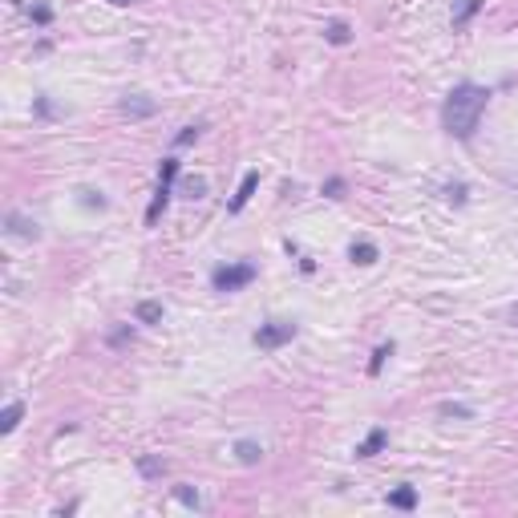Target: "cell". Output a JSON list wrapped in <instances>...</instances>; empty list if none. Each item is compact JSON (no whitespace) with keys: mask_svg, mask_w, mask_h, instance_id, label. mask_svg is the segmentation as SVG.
Segmentation results:
<instances>
[{"mask_svg":"<svg viewBox=\"0 0 518 518\" xmlns=\"http://www.w3.org/2000/svg\"><path fill=\"white\" fill-rule=\"evenodd\" d=\"M4 223H8L4 231H8L12 239H24V243L41 239V223H37V219H28V215H21V211H12L8 219H4Z\"/></svg>","mask_w":518,"mask_h":518,"instance_id":"cell-4","label":"cell"},{"mask_svg":"<svg viewBox=\"0 0 518 518\" xmlns=\"http://www.w3.org/2000/svg\"><path fill=\"white\" fill-rule=\"evenodd\" d=\"M126 340H134V332H130V328H122V332L110 336V344H126Z\"/></svg>","mask_w":518,"mask_h":518,"instance_id":"cell-28","label":"cell"},{"mask_svg":"<svg viewBox=\"0 0 518 518\" xmlns=\"http://www.w3.org/2000/svg\"><path fill=\"white\" fill-rule=\"evenodd\" d=\"M166 203H170V187H166V183H158L154 199H150V207H146V223H158V215L166 211Z\"/></svg>","mask_w":518,"mask_h":518,"instance_id":"cell-14","label":"cell"},{"mask_svg":"<svg viewBox=\"0 0 518 518\" xmlns=\"http://www.w3.org/2000/svg\"><path fill=\"white\" fill-rule=\"evenodd\" d=\"M187 194L190 199H203L207 194V178H187Z\"/></svg>","mask_w":518,"mask_h":518,"instance_id":"cell-26","label":"cell"},{"mask_svg":"<svg viewBox=\"0 0 518 518\" xmlns=\"http://www.w3.org/2000/svg\"><path fill=\"white\" fill-rule=\"evenodd\" d=\"M466 194H470V187H466V183H449V187H446V199H449V203H458V207L466 203Z\"/></svg>","mask_w":518,"mask_h":518,"instance_id":"cell-23","label":"cell"},{"mask_svg":"<svg viewBox=\"0 0 518 518\" xmlns=\"http://www.w3.org/2000/svg\"><path fill=\"white\" fill-rule=\"evenodd\" d=\"M385 442H389V433H385L381 425H377V429H369V437L356 446V458H377L381 449H385Z\"/></svg>","mask_w":518,"mask_h":518,"instance_id":"cell-9","label":"cell"},{"mask_svg":"<svg viewBox=\"0 0 518 518\" xmlns=\"http://www.w3.org/2000/svg\"><path fill=\"white\" fill-rule=\"evenodd\" d=\"M437 413H442V417H474L470 405H458V401H442V405H437Z\"/></svg>","mask_w":518,"mask_h":518,"instance_id":"cell-21","label":"cell"},{"mask_svg":"<svg viewBox=\"0 0 518 518\" xmlns=\"http://www.w3.org/2000/svg\"><path fill=\"white\" fill-rule=\"evenodd\" d=\"M110 4H118V8H126V4H138V0H110Z\"/></svg>","mask_w":518,"mask_h":518,"instance_id":"cell-29","label":"cell"},{"mask_svg":"<svg viewBox=\"0 0 518 518\" xmlns=\"http://www.w3.org/2000/svg\"><path fill=\"white\" fill-rule=\"evenodd\" d=\"M389 506H393V510H417V490H413V486H397V490L389 494Z\"/></svg>","mask_w":518,"mask_h":518,"instance_id":"cell-13","label":"cell"},{"mask_svg":"<svg viewBox=\"0 0 518 518\" xmlns=\"http://www.w3.org/2000/svg\"><path fill=\"white\" fill-rule=\"evenodd\" d=\"M24 417V401H8L4 405V413H0V433H12Z\"/></svg>","mask_w":518,"mask_h":518,"instance_id":"cell-12","label":"cell"},{"mask_svg":"<svg viewBox=\"0 0 518 518\" xmlns=\"http://www.w3.org/2000/svg\"><path fill=\"white\" fill-rule=\"evenodd\" d=\"M138 474L146 478V482L162 478V474H166V458H162V453H138Z\"/></svg>","mask_w":518,"mask_h":518,"instance_id":"cell-8","label":"cell"},{"mask_svg":"<svg viewBox=\"0 0 518 518\" xmlns=\"http://www.w3.org/2000/svg\"><path fill=\"white\" fill-rule=\"evenodd\" d=\"M49 21H53V8H49V4H37V8H33V24H41V28H45Z\"/></svg>","mask_w":518,"mask_h":518,"instance_id":"cell-25","label":"cell"},{"mask_svg":"<svg viewBox=\"0 0 518 518\" xmlns=\"http://www.w3.org/2000/svg\"><path fill=\"white\" fill-rule=\"evenodd\" d=\"M174 178H178V158H162V162H158V183L170 187Z\"/></svg>","mask_w":518,"mask_h":518,"instance_id":"cell-22","label":"cell"},{"mask_svg":"<svg viewBox=\"0 0 518 518\" xmlns=\"http://www.w3.org/2000/svg\"><path fill=\"white\" fill-rule=\"evenodd\" d=\"M324 41H328V45H349V41H353V24L349 21H328L324 24Z\"/></svg>","mask_w":518,"mask_h":518,"instance_id":"cell-11","label":"cell"},{"mask_svg":"<svg viewBox=\"0 0 518 518\" xmlns=\"http://www.w3.org/2000/svg\"><path fill=\"white\" fill-rule=\"evenodd\" d=\"M324 194H328V199H340V194H344V178H340V174H332L328 183H324Z\"/></svg>","mask_w":518,"mask_h":518,"instance_id":"cell-24","label":"cell"},{"mask_svg":"<svg viewBox=\"0 0 518 518\" xmlns=\"http://www.w3.org/2000/svg\"><path fill=\"white\" fill-rule=\"evenodd\" d=\"M296 332H300V324H292V320H267V324H259L251 332V344L263 349V353H276V349L296 340Z\"/></svg>","mask_w":518,"mask_h":518,"instance_id":"cell-3","label":"cell"},{"mask_svg":"<svg viewBox=\"0 0 518 518\" xmlns=\"http://www.w3.org/2000/svg\"><path fill=\"white\" fill-rule=\"evenodd\" d=\"M122 114L126 118H154L158 114V101L154 97H146V94H130V97H122Z\"/></svg>","mask_w":518,"mask_h":518,"instance_id":"cell-5","label":"cell"},{"mask_svg":"<svg viewBox=\"0 0 518 518\" xmlns=\"http://www.w3.org/2000/svg\"><path fill=\"white\" fill-rule=\"evenodd\" d=\"M37 114H41V118H53V101H49V97H37Z\"/></svg>","mask_w":518,"mask_h":518,"instance_id":"cell-27","label":"cell"},{"mask_svg":"<svg viewBox=\"0 0 518 518\" xmlns=\"http://www.w3.org/2000/svg\"><path fill=\"white\" fill-rule=\"evenodd\" d=\"M486 106H490V90H486V85H478V81L453 85L449 97L442 101V130H446L449 138H458V142H474Z\"/></svg>","mask_w":518,"mask_h":518,"instance_id":"cell-1","label":"cell"},{"mask_svg":"<svg viewBox=\"0 0 518 518\" xmlns=\"http://www.w3.org/2000/svg\"><path fill=\"white\" fill-rule=\"evenodd\" d=\"M134 320H138V324H158V320H162V304H158V300H142V304L134 308Z\"/></svg>","mask_w":518,"mask_h":518,"instance_id":"cell-15","label":"cell"},{"mask_svg":"<svg viewBox=\"0 0 518 518\" xmlns=\"http://www.w3.org/2000/svg\"><path fill=\"white\" fill-rule=\"evenodd\" d=\"M474 12H482V0H462L458 8H453V28H466L474 21Z\"/></svg>","mask_w":518,"mask_h":518,"instance_id":"cell-16","label":"cell"},{"mask_svg":"<svg viewBox=\"0 0 518 518\" xmlns=\"http://www.w3.org/2000/svg\"><path fill=\"white\" fill-rule=\"evenodd\" d=\"M235 458L243 462V466H259V462H263V446L251 442V437H239V442H235Z\"/></svg>","mask_w":518,"mask_h":518,"instance_id":"cell-10","label":"cell"},{"mask_svg":"<svg viewBox=\"0 0 518 518\" xmlns=\"http://www.w3.org/2000/svg\"><path fill=\"white\" fill-rule=\"evenodd\" d=\"M77 194H81V199H77V203H81V207H85V211H106V207H110V203H106V194H101V190H94V187L77 190Z\"/></svg>","mask_w":518,"mask_h":518,"instance_id":"cell-17","label":"cell"},{"mask_svg":"<svg viewBox=\"0 0 518 518\" xmlns=\"http://www.w3.org/2000/svg\"><path fill=\"white\" fill-rule=\"evenodd\" d=\"M349 259L353 263H360V267H373L381 259V251H377V243H369V239H356L353 247H349Z\"/></svg>","mask_w":518,"mask_h":518,"instance_id":"cell-7","label":"cell"},{"mask_svg":"<svg viewBox=\"0 0 518 518\" xmlns=\"http://www.w3.org/2000/svg\"><path fill=\"white\" fill-rule=\"evenodd\" d=\"M397 353V344H393V340H389V344H381L377 353H373V360H369V377H381V369H385V360H389V356Z\"/></svg>","mask_w":518,"mask_h":518,"instance_id":"cell-18","label":"cell"},{"mask_svg":"<svg viewBox=\"0 0 518 518\" xmlns=\"http://www.w3.org/2000/svg\"><path fill=\"white\" fill-rule=\"evenodd\" d=\"M174 498H178L187 510H199V506H203V498H199V490H194V486H174Z\"/></svg>","mask_w":518,"mask_h":518,"instance_id":"cell-19","label":"cell"},{"mask_svg":"<svg viewBox=\"0 0 518 518\" xmlns=\"http://www.w3.org/2000/svg\"><path fill=\"white\" fill-rule=\"evenodd\" d=\"M203 130H207V122H194V126H183V130L174 134V146H190V142L199 138Z\"/></svg>","mask_w":518,"mask_h":518,"instance_id":"cell-20","label":"cell"},{"mask_svg":"<svg viewBox=\"0 0 518 518\" xmlns=\"http://www.w3.org/2000/svg\"><path fill=\"white\" fill-rule=\"evenodd\" d=\"M256 187H259V170H247V174H243V183H239V190H235V199L227 203V211H231V215H239V211H243V207L251 203Z\"/></svg>","mask_w":518,"mask_h":518,"instance_id":"cell-6","label":"cell"},{"mask_svg":"<svg viewBox=\"0 0 518 518\" xmlns=\"http://www.w3.org/2000/svg\"><path fill=\"white\" fill-rule=\"evenodd\" d=\"M259 267L256 263H247V259H239V263H219L211 271V287L215 292H243L247 283H256Z\"/></svg>","mask_w":518,"mask_h":518,"instance_id":"cell-2","label":"cell"}]
</instances>
